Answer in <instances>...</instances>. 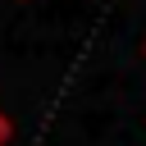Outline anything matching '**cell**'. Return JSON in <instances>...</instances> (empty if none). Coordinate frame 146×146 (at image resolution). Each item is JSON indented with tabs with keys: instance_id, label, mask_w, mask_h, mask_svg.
<instances>
[{
	"instance_id": "7a4b0ae2",
	"label": "cell",
	"mask_w": 146,
	"mask_h": 146,
	"mask_svg": "<svg viewBox=\"0 0 146 146\" xmlns=\"http://www.w3.org/2000/svg\"><path fill=\"white\" fill-rule=\"evenodd\" d=\"M141 55H146V46H141Z\"/></svg>"
},
{
	"instance_id": "6da1fadb",
	"label": "cell",
	"mask_w": 146,
	"mask_h": 146,
	"mask_svg": "<svg viewBox=\"0 0 146 146\" xmlns=\"http://www.w3.org/2000/svg\"><path fill=\"white\" fill-rule=\"evenodd\" d=\"M9 137H14V123H9V114L0 110V146H9Z\"/></svg>"
}]
</instances>
